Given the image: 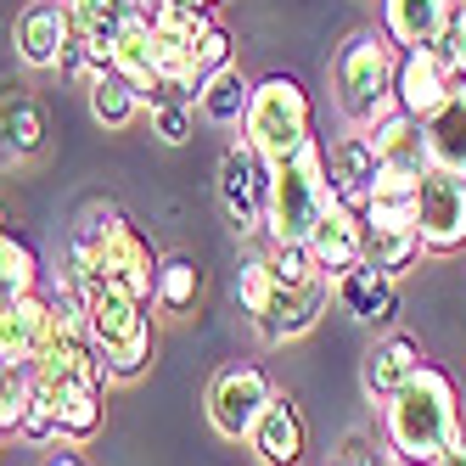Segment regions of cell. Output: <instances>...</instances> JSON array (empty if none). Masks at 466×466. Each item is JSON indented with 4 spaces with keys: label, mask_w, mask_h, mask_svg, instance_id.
Instances as JSON below:
<instances>
[{
    "label": "cell",
    "mask_w": 466,
    "mask_h": 466,
    "mask_svg": "<svg viewBox=\"0 0 466 466\" xmlns=\"http://www.w3.org/2000/svg\"><path fill=\"white\" fill-rule=\"evenodd\" d=\"M455 74H450V62L439 56V46H416V51H399V79H393V102L399 113H410V118H432L444 107V96H450Z\"/></svg>",
    "instance_id": "obj_11"
},
{
    "label": "cell",
    "mask_w": 466,
    "mask_h": 466,
    "mask_svg": "<svg viewBox=\"0 0 466 466\" xmlns=\"http://www.w3.org/2000/svg\"><path fill=\"white\" fill-rule=\"evenodd\" d=\"M439 56L450 62V74H455V79H466V0L450 12V23H444V35H439Z\"/></svg>",
    "instance_id": "obj_35"
},
{
    "label": "cell",
    "mask_w": 466,
    "mask_h": 466,
    "mask_svg": "<svg viewBox=\"0 0 466 466\" xmlns=\"http://www.w3.org/2000/svg\"><path fill=\"white\" fill-rule=\"evenodd\" d=\"M248 102H253V79L230 62V68H219L208 85H203V96H197V107H203V118L208 124H242L248 118Z\"/></svg>",
    "instance_id": "obj_26"
},
{
    "label": "cell",
    "mask_w": 466,
    "mask_h": 466,
    "mask_svg": "<svg viewBox=\"0 0 466 466\" xmlns=\"http://www.w3.org/2000/svg\"><path fill=\"white\" fill-rule=\"evenodd\" d=\"M40 393H46V405L56 416V439L62 444H90L96 432H102V388H90V382H40Z\"/></svg>",
    "instance_id": "obj_19"
},
{
    "label": "cell",
    "mask_w": 466,
    "mask_h": 466,
    "mask_svg": "<svg viewBox=\"0 0 466 466\" xmlns=\"http://www.w3.org/2000/svg\"><path fill=\"white\" fill-rule=\"evenodd\" d=\"M152 136L163 147H186L191 141V102H157L152 107Z\"/></svg>",
    "instance_id": "obj_33"
},
{
    "label": "cell",
    "mask_w": 466,
    "mask_h": 466,
    "mask_svg": "<svg viewBox=\"0 0 466 466\" xmlns=\"http://www.w3.org/2000/svg\"><path fill=\"white\" fill-rule=\"evenodd\" d=\"M270 377L258 371V365H225V371L208 382V421H214V432L219 439H230V444H248V432L258 427V416H264V405H270Z\"/></svg>",
    "instance_id": "obj_7"
},
{
    "label": "cell",
    "mask_w": 466,
    "mask_h": 466,
    "mask_svg": "<svg viewBox=\"0 0 466 466\" xmlns=\"http://www.w3.org/2000/svg\"><path fill=\"white\" fill-rule=\"evenodd\" d=\"M382 439L399 466H432L461 439V399L439 365H421L382 405Z\"/></svg>",
    "instance_id": "obj_1"
},
{
    "label": "cell",
    "mask_w": 466,
    "mask_h": 466,
    "mask_svg": "<svg viewBox=\"0 0 466 466\" xmlns=\"http://www.w3.org/2000/svg\"><path fill=\"white\" fill-rule=\"evenodd\" d=\"M28 399H35V365L0 360V432H17L23 427Z\"/></svg>",
    "instance_id": "obj_30"
},
{
    "label": "cell",
    "mask_w": 466,
    "mask_h": 466,
    "mask_svg": "<svg viewBox=\"0 0 466 466\" xmlns=\"http://www.w3.org/2000/svg\"><path fill=\"white\" fill-rule=\"evenodd\" d=\"M0 237H6V203H0Z\"/></svg>",
    "instance_id": "obj_39"
},
{
    "label": "cell",
    "mask_w": 466,
    "mask_h": 466,
    "mask_svg": "<svg viewBox=\"0 0 466 466\" xmlns=\"http://www.w3.org/2000/svg\"><path fill=\"white\" fill-rule=\"evenodd\" d=\"M326 304H331V281L326 276H315V281H304V287H270V298H264V309L258 315H248L253 320V331L264 343H292V338H304V331L326 315Z\"/></svg>",
    "instance_id": "obj_10"
},
{
    "label": "cell",
    "mask_w": 466,
    "mask_h": 466,
    "mask_svg": "<svg viewBox=\"0 0 466 466\" xmlns=\"http://www.w3.org/2000/svg\"><path fill=\"white\" fill-rule=\"evenodd\" d=\"M248 444L264 466H304L309 455V427H304V410H298L292 393H270L258 427L248 432Z\"/></svg>",
    "instance_id": "obj_13"
},
{
    "label": "cell",
    "mask_w": 466,
    "mask_h": 466,
    "mask_svg": "<svg viewBox=\"0 0 466 466\" xmlns=\"http://www.w3.org/2000/svg\"><path fill=\"white\" fill-rule=\"evenodd\" d=\"M427 365V354H421V343L416 338H405V331H393V338H382L371 354H365V365H360V382H365V399L371 405H388V399L405 388L416 371Z\"/></svg>",
    "instance_id": "obj_16"
},
{
    "label": "cell",
    "mask_w": 466,
    "mask_h": 466,
    "mask_svg": "<svg viewBox=\"0 0 466 466\" xmlns=\"http://www.w3.org/2000/svg\"><path fill=\"white\" fill-rule=\"evenodd\" d=\"M377 169H382V163H377V147H371V136H365V129H354V136H343V141L326 147L331 191H338V203H349V208H360L365 197H371Z\"/></svg>",
    "instance_id": "obj_18"
},
{
    "label": "cell",
    "mask_w": 466,
    "mask_h": 466,
    "mask_svg": "<svg viewBox=\"0 0 466 466\" xmlns=\"http://www.w3.org/2000/svg\"><path fill=\"white\" fill-rule=\"evenodd\" d=\"M68 35H74V23H68V6H62V0H28L17 12V23H12V46H17V56L28 68H56Z\"/></svg>",
    "instance_id": "obj_14"
},
{
    "label": "cell",
    "mask_w": 466,
    "mask_h": 466,
    "mask_svg": "<svg viewBox=\"0 0 466 466\" xmlns=\"http://www.w3.org/2000/svg\"><path fill=\"white\" fill-rule=\"evenodd\" d=\"M242 141L264 163H287L304 141H315V102L292 74H270L253 85V102L242 118Z\"/></svg>",
    "instance_id": "obj_6"
},
{
    "label": "cell",
    "mask_w": 466,
    "mask_h": 466,
    "mask_svg": "<svg viewBox=\"0 0 466 466\" xmlns=\"http://www.w3.org/2000/svg\"><path fill=\"white\" fill-rule=\"evenodd\" d=\"M68 242H79L85 248V258H90V287L96 281H107V287H124L129 298H141V304H152V292H157V248L141 237V225H129L118 208H107V203H96V208H85V219H79V230Z\"/></svg>",
    "instance_id": "obj_2"
},
{
    "label": "cell",
    "mask_w": 466,
    "mask_h": 466,
    "mask_svg": "<svg viewBox=\"0 0 466 466\" xmlns=\"http://www.w3.org/2000/svg\"><path fill=\"white\" fill-rule=\"evenodd\" d=\"M416 230H421V253H461L466 248V175H450V169L421 175Z\"/></svg>",
    "instance_id": "obj_8"
},
{
    "label": "cell",
    "mask_w": 466,
    "mask_h": 466,
    "mask_svg": "<svg viewBox=\"0 0 466 466\" xmlns=\"http://www.w3.org/2000/svg\"><path fill=\"white\" fill-rule=\"evenodd\" d=\"M309 258H315V270H320L326 281L349 276L354 264L365 258V219H360V208L331 203V208L315 219V230H309Z\"/></svg>",
    "instance_id": "obj_12"
},
{
    "label": "cell",
    "mask_w": 466,
    "mask_h": 466,
    "mask_svg": "<svg viewBox=\"0 0 466 466\" xmlns=\"http://www.w3.org/2000/svg\"><path fill=\"white\" fill-rule=\"evenodd\" d=\"M46 147V118H40V107L28 102V96H0V152H6L12 163H23V157H35Z\"/></svg>",
    "instance_id": "obj_24"
},
{
    "label": "cell",
    "mask_w": 466,
    "mask_h": 466,
    "mask_svg": "<svg viewBox=\"0 0 466 466\" xmlns=\"http://www.w3.org/2000/svg\"><path fill=\"white\" fill-rule=\"evenodd\" d=\"M17 439H28V444H62V439H56V416H51V405H46L40 382H35V399H28V410H23Z\"/></svg>",
    "instance_id": "obj_34"
},
{
    "label": "cell",
    "mask_w": 466,
    "mask_h": 466,
    "mask_svg": "<svg viewBox=\"0 0 466 466\" xmlns=\"http://www.w3.org/2000/svg\"><path fill=\"white\" fill-rule=\"evenodd\" d=\"M421 129H427V163H432V169L466 175V79L450 85L444 107L432 113Z\"/></svg>",
    "instance_id": "obj_22"
},
{
    "label": "cell",
    "mask_w": 466,
    "mask_h": 466,
    "mask_svg": "<svg viewBox=\"0 0 466 466\" xmlns=\"http://www.w3.org/2000/svg\"><path fill=\"white\" fill-rule=\"evenodd\" d=\"M62 6H68V23L90 40L96 62H102V68H113V40H118V28H124L129 17H141L136 0H62Z\"/></svg>",
    "instance_id": "obj_23"
},
{
    "label": "cell",
    "mask_w": 466,
    "mask_h": 466,
    "mask_svg": "<svg viewBox=\"0 0 466 466\" xmlns=\"http://www.w3.org/2000/svg\"><path fill=\"white\" fill-rule=\"evenodd\" d=\"M219 203L237 225V237H253L264 230V208H270V163H264L248 141L225 147L219 157Z\"/></svg>",
    "instance_id": "obj_9"
},
{
    "label": "cell",
    "mask_w": 466,
    "mask_h": 466,
    "mask_svg": "<svg viewBox=\"0 0 466 466\" xmlns=\"http://www.w3.org/2000/svg\"><path fill=\"white\" fill-rule=\"evenodd\" d=\"M421 258V230H393V225H365V264H377L382 276H405Z\"/></svg>",
    "instance_id": "obj_27"
},
{
    "label": "cell",
    "mask_w": 466,
    "mask_h": 466,
    "mask_svg": "<svg viewBox=\"0 0 466 466\" xmlns=\"http://www.w3.org/2000/svg\"><path fill=\"white\" fill-rule=\"evenodd\" d=\"M331 298L360 320V326H393L399 320V281L393 276H382L377 264H354L349 276H338L331 281Z\"/></svg>",
    "instance_id": "obj_15"
},
{
    "label": "cell",
    "mask_w": 466,
    "mask_h": 466,
    "mask_svg": "<svg viewBox=\"0 0 466 466\" xmlns=\"http://www.w3.org/2000/svg\"><path fill=\"white\" fill-rule=\"evenodd\" d=\"M393 79H399V46L382 28H360L331 56V90H338V107L354 129H371L377 118H388L399 107Z\"/></svg>",
    "instance_id": "obj_3"
},
{
    "label": "cell",
    "mask_w": 466,
    "mask_h": 466,
    "mask_svg": "<svg viewBox=\"0 0 466 466\" xmlns=\"http://www.w3.org/2000/svg\"><path fill=\"white\" fill-rule=\"evenodd\" d=\"M326 466H388V455H382L371 439H365V432H349V439L331 450V461H326Z\"/></svg>",
    "instance_id": "obj_36"
},
{
    "label": "cell",
    "mask_w": 466,
    "mask_h": 466,
    "mask_svg": "<svg viewBox=\"0 0 466 466\" xmlns=\"http://www.w3.org/2000/svg\"><path fill=\"white\" fill-rule=\"evenodd\" d=\"M371 147H377V163L382 169H405V175H427L432 163H427V129H421V118H410V113H388V118H377L371 129Z\"/></svg>",
    "instance_id": "obj_21"
},
{
    "label": "cell",
    "mask_w": 466,
    "mask_h": 466,
    "mask_svg": "<svg viewBox=\"0 0 466 466\" xmlns=\"http://www.w3.org/2000/svg\"><path fill=\"white\" fill-rule=\"evenodd\" d=\"M28 292H40V258L28 242H17L6 230V237H0V304L28 298Z\"/></svg>",
    "instance_id": "obj_29"
},
{
    "label": "cell",
    "mask_w": 466,
    "mask_h": 466,
    "mask_svg": "<svg viewBox=\"0 0 466 466\" xmlns=\"http://www.w3.org/2000/svg\"><path fill=\"white\" fill-rule=\"evenodd\" d=\"M432 466H466V432H461V439H455V444H450L439 461H432Z\"/></svg>",
    "instance_id": "obj_37"
},
{
    "label": "cell",
    "mask_w": 466,
    "mask_h": 466,
    "mask_svg": "<svg viewBox=\"0 0 466 466\" xmlns=\"http://www.w3.org/2000/svg\"><path fill=\"white\" fill-rule=\"evenodd\" d=\"M85 96H90V118L102 124V129H129V124L141 118V96H136V85L118 79L113 68L96 74V79L85 85Z\"/></svg>",
    "instance_id": "obj_25"
},
{
    "label": "cell",
    "mask_w": 466,
    "mask_h": 466,
    "mask_svg": "<svg viewBox=\"0 0 466 466\" xmlns=\"http://www.w3.org/2000/svg\"><path fill=\"white\" fill-rule=\"evenodd\" d=\"M338 203L326 175V141H304L287 163H270V208H264V237L270 242H309L315 219Z\"/></svg>",
    "instance_id": "obj_4"
},
{
    "label": "cell",
    "mask_w": 466,
    "mask_h": 466,
    "mask_svg": "<svg viewBox=\"0 0 466 466\" xmlns=\"http://www.w3.org/2000/svg\"><path fill=\"white\" fill-rule=\"evenodd\" d=\"M197 298H203V270H197V258H163L157 264V292H152V304L163 315H186L197 309Z\"/></svg>",
    "instance_id": "obj_28"
},
{
    "label": "cell",
    "mask_w": 466,
    "mask_h": 466,
    "mask_svg": "<svg viewBox=\"0 0 466 466\" xmlns=\"http://www.w3.org/2000/svg\"><path fill=\"white\" fill-rule=\"evenodd\" d=\"M264 264H270V276L281 287H304V281L320 276L315 258H309V242H270V248H264Z\"/></svg>",
    "instance_id": "obj_31"
},
{
    "label": "cell",
    "mask_w": 466,
    "mask_h": 466,
    "mask_svg": "<svg viewBox=\"0 0 466 466\" xmlns=\"http://www.w3.org/2000/svg\"><path fill=\"white\" fill-rule=\"evenodd\" d=\"M46 331H51V298L46 292H28L0 304V360L12 365H35L46 349Z\"/></svg>",
    "instance_id": "obj_17"
},
{
    "label": "cell",
    "mask_w": 466,
    "mask_h": 466,
    "mask_svg": "<svg viewBox=\"0 0 466 466\" xmlns=\"http://www.w3.org/2000/svg\"><path fill=\"white\" fill-rule=\"evenodd\" d=\"M85 331H90V349L102 354L107 365V377L113 382H136L147 365H152V315L141 298H129L124 287H107V281H96L85 292Z\"/></svg>",
    "instance_id": "obj_5"
},
{
    "label": "cell",
    "mask_w": 466,
    "mask_h": 466,
    "mask_svg": "<svg viewBox=\"0 0 466 466\" xmlns=\"http://www.w3.org/2000/svg\"><path fill=\"white\" fill-rule=\"evenodd\" d=\"M461 0H382V35L399 51H416V46H439L450 12Z\"/></svg>",
    "instance_id": "obj_20"
},
{
    "label": "cell",
    "mask_w": 466,
    "mask_h": 466,
    "mask_svg": "<svg viewBox=\"0 0 466 466\" xmlns=\"http://www.w3.org/2000/svg\"><path fill=\"white\" fill-rule=\"evenodd\" d=\"M46 466H85V455H79V450H51Z\"/></svg>",
    "instance_id": "obj_38"
},
{
    "label": "cell",
    "mask_w": 466,
    "mask_h": 466,
    "mask_svg": "<svg viewBox=\"0 0 466 466\" xmlns=\"http://www.w3.org/2000/svg\"><path fill=\"white\" fill-rule=\"evenodd\" d=\"M276 276H270V264H264V253H248L242 258V276H237V298H242V309L258 315L264 309V298H270Z\"/></svg>",
    "instance_id": "obj_32"
}]
</instances>
